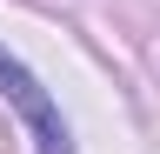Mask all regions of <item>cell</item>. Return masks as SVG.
<instances>
[{"instance_id":"obj_1","label":"cell","mask_w":160,"mask_h":154,"mask_svg":"<svg viewBox=\"0 0 160 154\" xmlns=\"http://www.w3.org/2000/svg\"><path fill=\"white\" fill-rule=\"evenodd\" d=\"M0 94L27 114V127H33V141H40V154H73V141H67V121H60V107H53V94L33 81L27 67L13 61L7 47H0Z\"/></svg>"}]
</instances>
